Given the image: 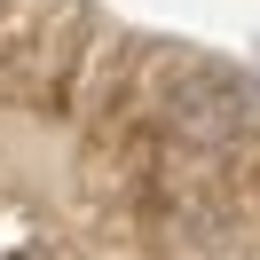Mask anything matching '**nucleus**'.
<instances>
[{
    "label": "nucleus",
    "instance_id": "nucleus-1",
    "mask_svg": "<svg viewBox=\"0 0 260 260\" xmlns=\"http://www.w3.org/2000/svg\"><path fill=\"white\" fill-rule=\"evenodd\" d=\"M158 111L189 142H237L252 118V87L213 55H166L158 63Z\"/></svg>",
    "mask_w": 260,
    "mask_h": 260
}]
</instances>
